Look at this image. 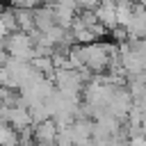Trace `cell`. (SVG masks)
Segmentation results:
<instances>
[{
    "label": "cell",
    "mask_w": 146,
    "mask_h": 146,
    "mask_svg": "<svg viewBox=\"0 0 146 146\" xmlns=\"http://www.w3.org/2000/svg\"><path fill=\"white\" fill-rule=\"evenodd\" d=\"M57 135H59V125H57L55 119H46V121L34 125V141L36 144L57 146Z\"/></svg>",
    "instance_id": "8992f818"
},
{
    "label": "cell",
    "mask_w": 146,
    "mask_h": 146,
    "mask_svg": "<svg viewBox=\"0 0 146 146\" xmlns=\"http://www.w3.org/2000/svg\"><path fill=\"white\" fill-rule=\"evenodd\" d=\"M75 52L82 62V68L96 75V73L110 71L112 62L119 57V43H107V41H91L84 46L75 43Z\"/></svg>",
    "instance_id": "6da1fadb"
},
{
    "label": "cell",
    "mask_w": 146,
    "mask_h": 146,
    "mask_svg": "<svg viewBox=\"0 0 146 146\" xmlns=\"http://www.w3.org/2000/svg\"><path fill=\"white\" fill-rule=\"evenodd\" d=\"M96 18L100 21V25L107 30V32H114L119 27V21H116V2L114 0H100V5L94 9Z\"/></svg>",
    "instance_id": "5b68a950"
},
{
    "label": "cell",
    "mask_w": 146,
    "mask_h": 146,
    "mask_svg": "<svg viewBox=\"0 0 146 146\" xmlns=\"http://www.w3.org/2000/svg\"><path fill=\"white\" fill-rule=\"evenodd\" d=\"M5 50L9 57H16V59H25V62H32L36 57V43H34V36L30 32H23V30H16L7 36L5 41Z\"/></svg>",
    "instance_id": "7a4b0ae2"
},
{
    "label": "cell",
    "mask_w": 146,
    "mask_h": 146,
    "mask_svg": "<svg viewBox=\"0 0 146 146\" xmlns=\"http://www.w3.org/2000/svg\"><path fill=\"white\" fill-rule=\"evenodd\" d=\"M125 34L130 41H139V39H146V7L144 5H137L135 2V9H132V16L125 25Z\"/></svg>",
    "instance_id": "3957f363"
},
{
    "label": "cell",
    "mask_w": 146,
    "mask_h": 146,
    "mask_svg": "<svg viewBox=\"0 0 146 146\" xmlns=\"http://www.w3.org/2000/svg\"><path fill=\"white\" fill-rule=\"evenodd\" d=\"M55 25H57V21H55L52 5H41V7L34 9V27H36V32H48Z\"/></svg>",
    "instance_id": "52a82bcc"
},
{
    "label": "cell",
    "mask_w": 146,
    "mask_h": 146,
    "mask_svg": "<svg viewBox=\"0 0 146 146\" xmlns=\"http://www.w3.org/2000/svg\"><path fill=\"white\" fill-rule=\"evenodd\" d=\"M100 5V0H78V9L80 11H94Z\"/></svg>",
    "instance_id": "30bf717a"
},
{
    "label": "cell",
    "mask_w": 146,
    "mask_h": 146,
    "mask_svg": "<svg viewBox=\"0 0 146 146\" xmlns=\"http://www.w3.org/2000/svg\"><path fill=\"white\" fill-rule=\"evenodd\" d=\"M16 21H18V30L23 32H34V9H18L16 7Z\"/></svg>",
    "instance_id": "ba28073f"
},
{
    "label": "cell",
    "mask_w": 146,
    "mask_h": 146,
    "mask_svg": "<svg viewBox=\"0 0 146 146\" xmlns=\"http://www.w3.org/2000/svg\"><path fill=\"white\" fill-rule=\"evenodd\" d=\"M7 123H9L14 130H18V132H23V130L32 128V125H34V121H32L30 107H27L23 100H21L18 105H11V107H9V112H7Z\"/></svg>",
    "instance_id": "277c9868"
},
{
    "label": "cell",
    "mask_w": 146,
    "mask_h": 146,
    "mask_svg": "<svg viewBox=\"0 0 146 146\" xmlns=\"http://www.w3.org/2000/svg\"><path fill=\"white\" fill-rule=\"evenodd\" d=\"M73 146H75V144H73Z\"/></svg>",
    "instance_id": "8fae6325"
},
{
    "label": "cell",
    "mask_w": 146,
    "mask_h": 146,
    "mask_svg": "<svg viewBox=\"0 0 146 146\" xmlns=\"http://www.w3.org/2000/svg\"><path fill=\"white\" fill-rule=\"evenodd\" d=\"M14 7H18V9H36V7H41L46 0H9Z\"/></svg>",
    "instance_id": "9c48e42d"
}]
</instances>
